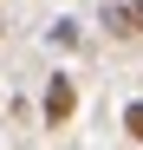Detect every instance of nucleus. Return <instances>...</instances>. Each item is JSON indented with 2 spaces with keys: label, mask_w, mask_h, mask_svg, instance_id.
I'll use <instances>...</instances> for the list:
<instances>
[{
  "label": "nucleus",
  "mask_w": 143,
  "mask_h": 150,
  "mask_svg": "<svg viewBox=\"0 0 143 150\" xmlns=\"http://www.w3.org/2000/svg\"><path fill=\"white\" fill-rule=\"evenodd\" d=\"M104 33L143 39V0H111V7H104Z\"/></svg>",
  "instance_id": "2"
},
{
  "label": "nucleus",
  "mask_w": 143,
  "mask_h": 150,
  "mask_svg": "<svg viewBox=\"0 0 143 150\" xmlns=\"http://www.w3.org/2000/svg\"><path fill=\"white\" fill-rule=\"evenodd\" d=\"M46 39H52L59 52H72V46H78L85 33H78V20H52V33H46Z\"/></svg>",
  "instance_id": "3"
},
{
  "label": "nucleus",
  "mask_w": 143,
  "mask_h": 150,
  "mask_svg": "<svg viewBox=\"0 0 143 150\" xmlns=\"http://www.w3.org/2000/svg\"><path fill=\"white\" fill-rule=\"evenodd\" d=\"M124 131H130L137 150H143V98H130V105H124Z\"/></svg>",
  "instance_id": "4"
},
{
  "label": "nucleus",
  "mask_w": 143,
  "mask_h": 150,
  "mask_svg": "<svg viewBox=\"0 0 143 150\" xmlns=\"http://www.w3.org/2000/svg\"><path fill=\"white\" fill-rule=\"evenodd\" d=\"M72 111H78V79H72V72H52V79H46V98H39L46 131H65Z\"/></svg>",
  "instance_id": "1"
}]
</instances>
